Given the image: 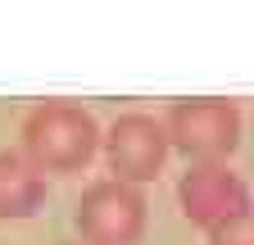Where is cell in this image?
<instances>
[{"instance_id": "6da1fadb", "label": "cell", "mask_w": 254, "mask_h": 245, "mask_svg": "<svg viewBox=\"0 0 254 245\" xmlns=\"http://www.w3.org/2000/svg\"><path fill=\"white\" fill-rule=\"evenodd\" d=\"M18 136H23V159L41 177L86 168L95 159V150H100V141H105L95 118L82 105H68V100H41L37 109H27Z\"/></svg>"}, {"instance_id": "277c9868", "label": "cell", "mask_w": 254, "mask_h": 245, "mask_svg": "<svg viewBox=\"0 0 254 245\" xmlns=\"http://www.w3.org/2000/svg\"><path fill=\"white\" fill-rule=\"evenodd\" d=\"M100 145H105L109 177L127 182V186H141V182L159 177V168H164L168 150H173L164 118H154V114H123V118H114Z\"/></svg>"}, {"instance_id": "52a82bcc", "label": "cell", "mask_w": 254, "mask_h": 245, "mask_svg": "<svg viewBox=\"0 0 254 245\" xmlns=\"http://www.w3.org/2000/svg\"><path fill=\"white\" fill-rule=\"evenodd\" d=\"M209 245H254V204L209 232Z\"/></svg>"}, {"instance_id": "7a4b0ae2", "label": "cell", "mask_w": 254, "mask_h": 245, "mask_svg": "<svg viewBox=\"0 0 254 245\" xmlns=\"http://www.w3.org/2000/svg\"><path fill=\"white\" fill-rule=\"evenodd\" d=\"M73 227L82 245H141L145 236V195L141 186L100 177L82 191L73 209Z\"/></svg>"}, {"instance_id": "8992f818", "label": "cell", "mask_w": 254, "mask_h": 245, "mask_svg": "<svg viewBox=\"0 0 254 245\" xmlns=\"http://www.w3.org/2000/svg\"><path fill=\"white\" fill-rule=\"evenodd\" d=\"M46 200V177L23 159V150H0V218H32Z\"/></svg>"}, {"instance_id": "5b68a950", "label": "cell", "mask_w": 254, "mask_h": 245, "mask_svg": "<svg viewBox=\"0 0 254 245\" xmlns=\"http://www.w3.org/2000/svg\"><path fill=\"white\" fill-rule=\"evenodd\" d=\"M177 204L186 213V223L213 232L227 218L250 209V186L227 164H190L182 173V182H177Z\"/></svg>"}, {"instance_id": "3957f363", "label": "cell", "mask_w": 254, "mask_h": 245, "mask_svg": "<svg viewBox=\"0 0 254 245\" xmlns=\"http://www.w3.org/2000/svg\"><path fill=\"white\" fill-rule=\"evenodd\" d=\"M164 127L173 150L190 164H227L241 145V109L232 100H177L164 114Z\"/></svg>"}]
</instances>
